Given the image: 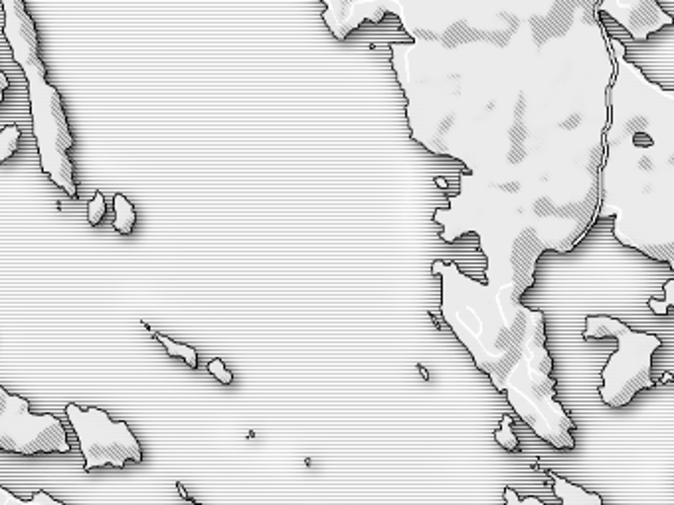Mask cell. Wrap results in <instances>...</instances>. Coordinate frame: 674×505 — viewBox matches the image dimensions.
Segmentation results:
<instances>
[{
  "label": "cell",
  "instance_id": "6da1fadb",
  "mask_svg": "<svg viewBox=\"0 0 674 505\" xmlns=\"http://www.w3.org/2000/svg\"><path fill=\"white\" fill-rule=\"evenodd\" d=\"M0 6L6 16L4 38L8 40L12 55L22 67L28 81L32 132L38 144L42 172L48 174L55 186L64 187L67 196L76 198L78 187L74 182V164L67 156V150L74 146V136L69 132L60 91L46 81L48 69L38 54L36 24L26 12L22 0H2Z\"/></svg>",
  "mask_w": 674,
  "mask_h": 505
},
{
  "label": "cell",
  "instance_id": "7a4b0ae2",
  "mask_svg": "<svg viewBox=\"0 0 674 505\" xmlns=\"http://www.w3.org/2000/svg\"><path fill=\"white\" fill-rule=\"evenodd\" d=\"M617 338L619 350L609 357L601 374V401L611 408L629 405L635 393L654 387L651 379V357L663 340L654 334L633 332L629 326L611 316H587L584 338Z\"/></svg>",
  "mask_w": 674,
  "mask_h": 505
},
{
  "label": "cell",
  "instance_id": "3957f363",
  "mask_svg": "<svg viewBox=\"0 0 674 505\" xmlns=\"http://www.w3.org/2000/svg\"><path fill=\"white\" fill-rule=\"evenodd\" d=\"M66 415L85 458V472L107 464L123 468L127 460L143 462V448L125 420H111L105 411L95 406L81 411L74 403L66 406Z\"/></svg>",
  "mask_w": 674,
  "mask_h": 505
},
{
  "label": "cell",
  "instance_id": "277c9868",
  "mask_svg": "<svg viewBox=\"0 0 674 505\" xmlns=\"http://www.w3.org/2000/svg\"><path fill=\"white\" fill-rule=\"evenodd\" d=\"M0 448L32 456L38 452H69L67 434L54 415H32L28 399L0 387Z\"/></svg>",
  "mask_w": 674,
  "mask_h": 505
},
{
  "label": "cell",
  "instance_id": "5b68a950",
  "mask_svg": "<svg viewBox=\"0 0 674 505\" xmlns=\"http://www.w3.org/2000/svg\"><path fill=\"white\" fill-rule=\"evenodd\" d=\"M326 10L322 12V20L336 40H346L348 34L354 32L364 20L382 22L386 8L378 2H352V0H322Z\"/></svg>",
  "mask_w": 674,
  "mask_h": 505
},
{
  "label": "cell",
  "instance_id": "8992f818",
  "mask_svg": "<svg viewBox=\"0 0 674 505\" xmlns=\"http://www.w3.org/2000/svg\"><path fill=\"white\" fill-rule=\"evenodd\" d=\"M550 480H552V490L553 494L558 495L562 499V505H603V499L599 494H591V492H586L584 488L575 485V483L568 482L565 478L558 476L556 472H548ZM504 505H544L538 499V497H526V499H520L518 494L512 490V488H507L504 490Z\"/></svg>",
  "mask_w": 674,
  "mask_h": 505
},
{
  "label": "cell",
  "instance_id": "52a82bcc",
  "mask_svg": "<svg viewBox=\"0 0 674 505\" xmlns=\"http://www.w3.org/2000/svg\"><path fill=\"white\" fill-rule=\"evenodd\" d=\"M113 206H115V221H113V227L115 231H119L123 235H129L135 227V221H137V211H135V206L125 198L123 194H117L113 198Z\"/></svg>",
  "mask_w": 674,
  "mask_h": 505
},
{
  "label": "cell",
  "instance_id": "ba28073f",
  "mask_svg": "<svg viewBox=\"0 0 674 505\" xmlns=\"http://www.w3.org/2000/svg\"><path fill=\"white\" fill-rule=\"evenodd\" d=\"M156 340L165 346L168 355H172V357H182V360L186 362V365H190L192 369H196V367H198V353H196L194 348H190V346H186V343H177V341H172L170 338L163 336V334H156Z\"/></svg>",
  "mask_w": 674,
  "mask_h": 505
},
{
  "label": "cell",
  "instance_id": "9c48e42d",
  "mask_svg": "<svg viewBox=\"0 0 674 505\" xmlns=\"http://www.w3.org/2000/svg\"><path fill=\"white\" fill-rule=\"evenodd\" d=\"M0 495H2V505H66L62 504V502H57V499H54V497L48 494V492H44V490L36 492V494L32 495V499H28V502L14 497V495L11 494V490H6V488L0 490Z\"/></svg>",
  "mask_w": 674,
  "mask_h": 505
},
{
  "label": "cell",
  "instance_id": "30bf717a",
  "mask_svg": "<svg viewBox=\"0 0 674 505\" xmlns=\"http://www.w3.org/2000/svg\"><path fill=\"white\" fill-rule=\"evenodd\" d=\"M18 141H20V129L16 125L4 127L0 131V162L8 160L12 154L18 150Z\"/></svg>",
  "mask_w": 674,
  "mask_h": 505
},
{
  "label": "cell",
  "instance_id": "8fae6325",
  "mask_svg": "<svg viewBox=\"0 0 674 505\" xmlns=\"http://www.w3.org/2000/svg\"><path fill=\"white\" fill-rule=\"evenodd\" d=\"M105 211H107V206H105V198H103V194H101V192H97V194L93 196V199L89 201L88 221L91 223V225H99L101 220L105 218Z\"/></svg>",
  "mask_w": 674,
  "mask_h": 505
},
{
  "label": "cell",
  "instance_id": "7c38bea8",
  "mask_svg": "<svg viewBox=\"0 0 674 505\" xmlns=\"http://www.w3.org/2000/svg\"><path fill=\"white\" fill-rule=\"evenodd\" d=\"M509 425H510V418L504 417V427H502V430H498L497 432V440L502 448H507V450H516V448H518V439L514 436V432H512V429H510Z\"/></svg>",
  "mask_w": 674,
  "mask_h": 505
},
{
  "label": "cell",
  "instance_id": "4fadbf2b",
  "mask_svg": "<svg viewBox=\"0 0 674 505\" xmlns=\"http://www.w3.org/2000/svg\"><path fill=\"white\" fill-rule=\"evenodd\" d=\"M208 371L223 385H230L233 381L232 371L226 369V365L221 363V360H212V362L208 363Z\"/></svg>",
  "mask_w": 674,
  "mask_h": 505
},
{
  "label": "cell",
  "instance_id": "5bb4252c",
  "mask_svg": "<svg viewBox=\"0 0 674 505\" xmlns=\"http://www.w3.org/2000/svg\"><path fill=\"white\" fill-rule=\"evenodd\" d=\"M0 87H2V93L8 89V79H6V76L4 73H0Z\"/></svg>",
  "mask_w": 674,
  "mask_h": 505
}]
</instances>
